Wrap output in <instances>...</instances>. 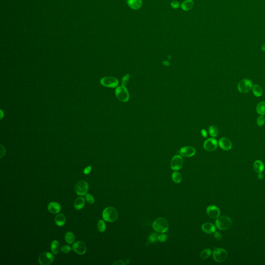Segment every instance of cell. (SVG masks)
<instances>
[{
    "label": "cell",
    "mask_w": 265,
    "mask_h": 265,
    "mask_svg": "<svg viewBox=\"0 0 265 265\" xmlns=\"http://www.w3.org/2000/svg\"><path fill=\"white\" fill-rule=\"evenodd\" d=\"M172 179L174 182L176 183H179L181 182L182 179V177L181 174L178 172H174L172 175Z\"/></svg>",
    "instance_id": "cell-27"
},
{
    "label": "cell",
    "mask_w": 265,
    "mask_h": 265,
    "mask_svg": "<svg viewBox=\"0 0 265 265\" xmlns=\"http://www.w3.org/2000/svg\"><path fill=\"white\" fill-rule=\"evenodd\" d=\"M253 168L255 170V171L259 174V173H262L264 171V168H265V166L262 161L259 160H257V161H256L253 164Z\"/></svg>",
    "instance_id": "cell-19"
},
{
    "label": "cell",
    "mask_w": 265,
    "mask_h": 265,
    "mask_svg": "<svg viewBox=\"0 0 265 265\" xmlns=\"http://www.w3.org/2000/svg\"><path fill=\"white\" fill-rule=\"evenodd\" d=\"M158 237H159V235H157V233H154L151 234L150 236L149 237V239H148L149 242H150V243L157 242V240H158Z\"/></svg>",
    "instance_id": "cell-31"
},
{
    "label": "cell",
    "mask_w": 265,
    "mask_h": 265,
    "mask_svg": "<svg viewBox=\"0 0 265 265\" xmlns=\"http://www.w3.org/2000/svg\"><path fill=\"white\" fill-rule=\"evenodd\" d=\"M103 219L107 222L116 221L118 217V213L117 210L112 207H107L104 210L102 214Z\"/></svg>",
    "instance_id": "cell-1"
},
{
    "label": "cell",
    "mask_w": 265,
    "mask_h": 265,
    "mask_svg": "<svg viewBox=\"0 0 265 265\" xmlns=\"http://www.w3.org/2000/svg\"><path fill=\"white\" fill-rule=\"evenodd\" d=\"M258 179H260V180H262V179H263L264 178V175L262 174V173L258 174Z\"/></svg>",
    "instance_id": "cell-42"
},
{
    "label": "cell",
    "mask_w": 265,
    "mask_h": 265,
    "mask_svg": "<svg viewBox=\"0 0 265 265\" xmlns=\"http://www.w3.org/2000/svg\"><path fill=\"white\" fill-rule=\"evenodd\" d=\"M97 228L99 231L103 233L106 230V225L103 220H99L97 223Z\"/></svg>",
    "instance_id": "cell-30"
},
{
    "label": "cell",
    "mask_w": 265,
    "mask_h": 265,
    "mask_svg": "<svg viewBox=\"0 0 265 265\" xmlns=\"http://www.w3.org/2000/svg\"><path fill=\"white\" fill-rule=\"evenodd\" d=\"M128 5L132 10H137L141 7L142 0H128Z\"/></svg>",
    "instance_id": "cell-18"
},
{
    "label": "cell",
    "mask_w": 265,
    "mask_h": 265,
    "mask_svg": "<svg viewBox=\"0 0 265 265\" xmlns=\"http://www.w3.org/2000/svg\"><path fill=\"white\" fill-rule=\"evenodd\" d=\"M212 251L209 248L205 249L200 253V257L202 259H207L209 258L211 255Z\"/></svg>",
    "instance_id": "cell-28"
},
{
    "label": "cell",
    "mask_w": 265,
    "mask_h": 265,
    "mask_svg": "<svg viewBox=\"0 0 265 265\" xmlns=\"http://www.w3.org/2000/svg\"><path fill=\"white\" fill-rule=\"evenodd\" d=\"M130 79V75H129V74H126L125 76H124L123 78H122V80H121V84H122V85L124 86H126V85H127L128 84V83L129 82Z\"/></svg>",
    "instance_id": "cell-32"
},
{
    "label": "cell",
    "mask_w": 265,
    "mask_h": 265,
    "mask_svg": "<svg viewBox=\"0 0 265 265\" xmlns=\"http://www.w3.org/2000/svg\"><path fill=\"white\" fill-rule=\"evenodd\" d=\"M66 222V217L65 215L61 213L59 214L55 217V222L56 224L59 226H62L65 224Z\"/></svg>",
    "instance_id": "cell-21"
},
{
    "label": "cell",
    "mask_w": 265,
    "mask_h": 265,
    "mask_svg": "<svg viewBox=\"0 0 265 265\" xmlns=\"http://www.w3.org/2000/svg\"><path fill=\"white\" fill-rule=\"evenodd\" d=\"M163 63L164 64V65H166V66H169V65H170V63L168 61H164Z\"/></svg>",
    "instance_id": "cell-43"
},
{
    "label": "cell",
    "mask_w": 265,
    "mask_h": 265,
    "mask_svg": "<svg viewBox=\"0 0 265 265\" xmlns=\"http://www.w3.org/2000/svg\"><path fill=\"white\" fill-rule=\"evenodd\" d=\"M228 253L224 248H217L215 249L213 253V257L215 262L222 263L226 259Z\"/></svg>",
    "instance_id": "cell-5"
},
{
    "label": "cell",
    "mask_w": 265,
    "mask_h": 265,
    "mask_svg": "<svg viewBox=\"0 0 265 265\" xmlns=\"http://www.w3.org/2000/svg\"><path fill=\"white\" fill-rule=\"evenodd\" d=\"M51 250L54 255L58 254L60 249V244L57 240H53L51 244Z\"/></svg>",
    "instance_id": "cell-22"
},
{
    "label": "cell",
    "mask_w": 265,
    "mask_h": 265,
    "mask_svg": "<svg viewBox=\"0 0 265 265\" xmlns=\"http://www.w3.org/2000/svg\"><path fill=\"white\" fill-rule=\"evenodd\" d=\"M54 256L49 252H43L39 257V262L41 265H48L53 262Z\"/></svg>",
    "instance_id": "cell-8"
},
{
    "label": "cell",
    "mask_w": 265,
    "mask_h": 265,
    "mask_svg": "<svg viewBox=\"0 0 265 265\" xmlns=\"http://www.w3.org/2000/svg\"><path fill=\"white\" fill-rule=\"evenodd\" d=\"M252 91L254 95L256 97H260L263 94L262 88L258 84H255L253 86Z\"/></svg>",
    "instance_id": "cell-24"
},
{
    "label": "cell",
    "mask_w": 265,
    "mask_h": 265,
    "mask_svg": "<svg viewBox=\"0 0 265 265\" xmlns=\"http://www.w3.org/2000/svg\"><path fill=\"white\" fill-rule=\"evenodd\" d=\"M215 225L217 228L220 230H226L231 225V219L227 216L218 217L215 221Z\"/></svg>",
    "instance_id": "cell-3"
},
{
    "label": "cell",
    "mask_w": 265,
    "mask_h": 265,
    "mask_svg": "<svg viewBox=\"0 0 265 265\" xmlns=\"http://www.w3.org/2000/svg\"><path fill=\"white\" fill-rule=\"evenodd\" d=\"M89 190L88 183L84 180H80L78 182L75 186L76 193L80 196L85 195Z\"/></svg>",
    "instance_id": "cell-7"
},
{
    "label": "cell",
    "mask_w": 265,
    "mask_h": 265,
    "mask_svg": "<svg viewBox=\"0 0 265 265\" xmlns=\"http://www.w3.org/2000/svg\"><path fill=\"white\" fill-rule=\"evenodd\" d=\"M256 111L260 115H265V101H261L256 107Z\"/></svg>",
    "instance_id": "cell-26"
},
{
    "label": "cell",
    "mask_w": 265,
    "mask_h": 265,
    "mask_svg": "<svg viewBox=\"0 0 265 265\" xmlns=\"http://www.w3.org/2000/svg\"><path fill=\"white\" fill-rule=\"evenodd\" d=\"M217 140L211 138L205 141L204 144V148L207 151H213L217 149Z\"/></svg>",
    "instance_id": "cell-12"
},
{
    "label": "cell",
    "mask_w": 265,
    "mask_h": 265,
    "mask_svg": "<svg viewBox=\"0 0 265 265\" xmlns=\"http://www.w3.org/2000/svg\"><path fill=\"white\" fill-rule=\"evenodd\" d=\"M219 145L221 149L225 151L229 150L232 148L231 141L229 139L225 137L219 139Z\"/></svg>",
    "instance_id": "cell-15"
},
{
    "label": "cell",
    "mask_w": 265,
    "mask_h": 265,
    "mask_svg": "<svg viewBox=\"0 0 265 265\" xmlns=\"http://www.w3.org/2000/svg\"><path fill=\"white\" fill-rule=\"evenodd\" d=\"M115 94L117 99L122 102H126L129 99L130 95L128 90L125 86L122 85L117 88Z\"/></svg>",
    "instance_id": "cell-4"
},
{
    "label": "cell",
    "mask_w": 265,
    "mask_h": 265,
    "mask_svg": "<svg viewBox=\"0 0 265 265\" xmlns=\"http://www.w3.org/2000/svg\"><path fill=\"white\" fill-rule=\"evenodd\" d=\"M202 229L203 231L207 234L215 233L216 230L215 226L211 223H205L202 225Z\"/></svg>",
    "instance_id": "cell-17"
},
{
    "label": "cell",
    "mask_w": 265,
    "mask_h": 265,
    "mask_svg": "<svg viewBox=\"0 0 265 265\" xmlns=\"http://www.w3.org/2000/svg\"><path fill=\"white\" fill-rule=\"evenodd\" d=\"M167 239V237L165 234H161L159 235V237H158V240L161 242H165L166 241Z\"/></svg>",
    "instance_id": "cell-36"
},
{
    "label": "cell",
    "mask_w": 265,
    "mask_h": 265,
    "mask_svg": "<svg viewBox=\"0 0 265 265\" xmlns=\"http://www.w3.org/2000/svg\"><path fill=\"white\" fill-rule=\"evenodd\" d=\"M201 134H202V135L204 137L206 138L207 137V132H206V130H201Z\"/></svg>",
    "instance_id": "cell-41"
},
{
    "label": "cell",
    "mask_w": 265,
    "mask_h": 265,
    "mask_svg": "<svg viewBox=\"0 0 265 265\" xmlns=\"http://www.w3.org/2000/svg\"><path fill=\"white\" fill-rule=\"evenodd\" d=\"M179 153L181 156L190 157L194 156L196 153V150L192 147H184L180 149Z\"/></svg>",
    "instance_id": "cell-13"
},
{
    "label": "cell",
    "mask_w": 265,
    "mask_h": 265,
    "mask_svg": "<svg viewBox=\"0 0 265 265\" xmlns=\"http://www.w3.org/2000/svg\"><path fill=\"white\" fill-rule=\"evenodd\" d=\"M49 211L52 214H57L60 212L61 207L59 203L57 202H51L48 205Z\"/></svg>",
    "instance_id": "cell-16"
},
{
    "label": "cell",
    "mask_w": 265,
    "mask_h": 265,
    "mask_svg": "<svg viewBox=\"0 0 265 265\" xmlns=\"http://www.w3.org/2000/svg\"><path fill=\"white\" fill-rule=\"evenodd\" d=\"M215 237L217 240H221L222 238V235L221 234L219 233V232L215 231Z\"/></svg>",
    "instance_id": "cell-38"
},
{
    "label": "cell",
    "mask_w": 265,
    "mask_h": 265,
    "mask_svg": "<svg viewBox=\"0 0 265 265\" xmlns=\"http://www.w3.org/2000/svg\"><path fill=\"white\" fill-rule=\"evenodd\" d=\"M253 88V83L250 80L244 79L239 82L238 89L241 93H246Z\"/></svg>",
    "instance_id": "cell-6"
},
{
    "label": "cell",
    "mask_w": 265,
    "mask_h": 265,
    "mask_svg": "<svg viewBox=\"0 0 265 265\" xmlns=\"http://www.w3.org/2000/svg\"><path fill=\"white\" fill-rule=\"evenodd\" d=\"M183 165V158L180 155H177L171 159L170 166L173 170L177 171L182 168Z\"/></svg>",
    "instance_id": "cell-10"
},
{
    "label": "cell",
    "mask_w": 265,
    "mask_h": 265,
    "mask_svg": "<svg viewBox=\"0 0 265 265\" xmlns=\"http://www.w3.org/2000/svg\"><path fill=\"white\" fill-rule=\"evenodd\" d=\"M171 6L174 9H177L180 7V3L177 1H173L171 2Z\"/></svg>",
    "instance_id": "cell-37"
},
{
    "label": "cell",
    "mask_w": 265,
    "mask_h": 265,
    "mask_svg": "<svg viewBox=\"0 0 265 265\" xmlns=\"http://www.w3.org/2000/svg\"><path fill=\"white\" fill-rule=\"evenodd\" d=\"M65 241L68 244H72L75 241V236L72 232L68 231L65 235Z\"/></svg>",
    "instance_id": "cell-25"
},
{
    "label": "cell",
    "mask_w": 265,
    "mask_h": 265,
    "mask_svg": "<svg viewBox=\"0 0 265 265\" xmlns=\"http://www.w3.org/2000/svg\"><path fill=\"white\" fill-rule=\"evenodd\" d=\"M101 84L105 87L114 88L118 86L119 81L113 77H105L101 78Z\"/></svg>",
    "instance_id": "cell-9"
},
{
    "label": "cell",
    "mask_w": 265,
    "mask_h": 265,
    "mask_svg": "<svg viewBox=\"0 0 265 265\" xmlns=\"http://www.w3.org/2000/svg\"><path fill=\"white\" fill-rule=\"evenodd\" d=\"M71 247L68 245H64L61 248V251L65 254L70 253V251H71Z\"/></svg>",
    "instance_id": "cell-34"
},
{
    "label": "cell",
    "mask_w": 265,
    "mask_h": 265,
    "mask_svg": "<svg viewBox=\"0 0 265 265\" xmlns=\"http://www.w3.org/2000/svg\"><path fill=\"white\" fill-rule=\"evenodd\" d=\"M152 226L157 233H164L168 229V223L163 217H159L154 221Z\"/></svg>",
    "instance_id": "cell-2"
},
{
    "label": "cell",
    "mask_w": 265,
    "mask_h": 265,
    "mask_svg": "<svg viewBox=\"0 0 265 265\" xmlns=\"http://www.w3.org/2000/svg\"><path fill=\"white\" fill-rule=\"evenodd\" d=\"M113 265H126V263H124L122 260H118V261L116 262L115 263H113Z\"/></svg>",
    "instance_id": "cell-40"
},
{
    "label": "cell",
    "mask_w": 265,
    "mask_h": 265,
    "mask_svg": "<svg viewBox=\"0 0 265 265\" xmlns=\"http://www.w3.org/2000/svg\"><path fill=\"white\" fill-rule=\"evenodd\" d=\"M85 199L87 201V202H89V204H93L94 203V198L90 194H86L85 195Z\"/></svg>",
    "instance_id": "cell-35"
},
{
    "label": "cell",
    "mask_w": 265,
    "mask_h": 265,
    "mask_svg": "<svg viewBox=\"0 0 265 265\" xmlns=\"http://www.w3.org/2000/svg\"><path fill=\"white\" fill-rule=\"evenodd\" d=\"M194 2L193 0H186L181 4V8L185 11H188L193 7Z\"/></svg>",
    "instance_id": "cell-23"
},
{
    "label": "cell",
    "mask_w": 265,
    "mask_h": 265,
    "mask_svg": "<svg viewBox=\"0 0 265 265\" xmlns=\"http://www.w3.org/2000/svg\"><path fill=\"white\" fill-rule=\"evenodd\" d=\"M207 213L208 215L212 219L217 218L220 215V210L219 208L213 205H211L208 207Z\"/></svg>",
    "instance_id": "cell-14"
},
{
    "label": "cell",
    "mask_w": 265,
    "mask_h": 265,
    "mask_svg": "<svg viewBox=\"0 0 265 265\" xmlns=\"http://www.w3.org/2000/svg\"><path fill=\"white\" fill-rule=\"evenodd\" d=\"M85 204V200L82 197L77 198L74 202V207L76 209L81 210L84 207Z\"/></svg>",
    "instance_id": "cell-20"
},
{
    "label": "cell",
    "mask_w": 265,
    "mask_h": 265,
    "mask_svg": "<svg viewBox=\"0 0 265 265\" xmlns=\"http://www.w3.org/2000/svg\"><path fill=\"white\" fill-rule=\"evenodd\" d=\"M261 49H262V50L265 51V43L263 44L262 46V47H261Z\"/></svg>",
    "instance_id": "cell-44"
},
{
    "label": "cell",
    "mask_w": 265,
    "mask_h": 265,
    "mask_svg": "<svg viewBox=\"0 0 265 265\" xmlns=\"http://www.w3.org/2000/svg\"><path fill=\"white\" fill-rule=\"evenodd\" d=\"M209 132L210 135L211 136H212L213 137H217L218 135L219 130L216 126H210L209 128Z\"/></svg>",
    "instance_id": "cell-29"
},
{
    "label": "cell",
    "mask_w": 265,
    "mask_h": 265,
    "mask_svg": "<svg viewBox=\"0 0 265 265\" xmlns=\"http://www.w3.org/2000/svg\"><path fill=\"white\" fill-rule=\"evenodd\" d=\"M72 248L74 252L80 255H84L87 251L86 246L82 241H77L75 242L72 245Z\"/></svg>",
    "instance_id": "cell-11"
},
{
    "label": "cell",
    "mask_w": 265,
    "mask_h": 265,
    "mask_svg": "<svg viewBox=\"0 0 265 265\" xmlns=\"http://www.w3.org/2000/svg\"><path fill=\"white\" fill-rule=\"evenodd\" d=\"M92 167L91 166H89L88 167H86V168L84 169V173L85 175H88V174H89L90 173L91 171Z\"/></svg>",
    "instance_id": "cell-39"
},
{
    "label": "cell",
    "mask_w": 265,
    "mask_h": 265,
    "mask_svg": "<svg viewBox=\"0 0 265 265\" xmlns=\"http://www.w3.org/2000/svg\"><path fill=\"white\" fill-rule=\"evenodd\" d=\"M265 123V118L263 115H260L257 119V124L258 126H262Z\"/></svg>",
    "instance_id": "cell-33"
}]
</instances>
